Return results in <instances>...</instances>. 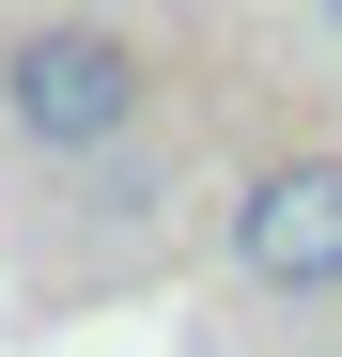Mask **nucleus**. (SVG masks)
Masks as SVG:
<instances>
[{
    "label": "nucleus",
    "instance_id": "1",
    "mask_svg": "<svg viewBox=\"0 0 342 357\" xmlns=\"http://www.w3.org/2000/svg\"><path fill=\"white\" fill-rule=\"evenodd\" d=\"M0 109H16L31 155H109V140L140 125V47L94 31V16H47V31L0 47Z\"/></svg>",
    "mask_w": 342,
    "mask_h": 357
},
{
    "label": "nucleus",
    "instance_id": "2",
    "mask_svg": "<svg viewBox=\"0 0 342 357\" xmlns=\"http://www.w3.org/2000/svg\"><path fill=\"white\" fill-rule=\"evenodd\" d=\"M234 264L265 295H342V155H280L234 202Z\"/></svg>",
    "mask_w": 342,
    "mask_h": 357
},
{
    "label": "nucleus",
    "instance_id": "3",
    "mask_svg": "<svg viewBox=\"0 0 342 357\" xmlns=\"http://www.w3.org/2000/svg\"><path fill=\"white\" fill-rule=\"evenodd\" d=\"M327 16H342V0H327Z\"/></svg>",
    "mask_w": 342,
    "mask_h": 357
}]
</instances>
